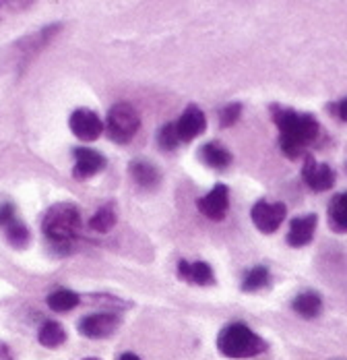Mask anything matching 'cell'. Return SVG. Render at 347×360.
<instances>
[{
  "label": "cell",
  "instance_id": "obj_16",
  "mask_svg": "<svg viewBox=\"0 0 347 360\" xmlns=\"http://www.w3.org/2000/svg\"><path fill=\"white\" fill-rule=\"evenodd\" d=\"M292 309H294L300 317H304V319H314V317H318L320 311H322V298H320L316 292H313V290L300 292V294L292 300Z\"/></svg>",
  "mask_w": 347,
  "mask_h": 360
},
{
  "label": "cell",
  "instance_id": "obj_6",
  "mask_svg": "<svg viewBox=\"0 0 347 360\" xmlns=\"http://www.w3.org/2000/svg\"><path fill=\"white\" fill-rule=\"evenodd\" d=\"M69 127L77 139H81V141H96L104 133L105 124L93 110L79 108L70 114Z\"/></svg>",
  "mask_w": 347,
  "mask_h": 360
},
{
  "label": "cell",
  "instance_id": "obj_2",
  "mask_svg": "<svg viewBox=\"0 0 347 360\" xmlns=\"http://www.w3.org/2000/svg\"><path fill=\"white\" fill-rule=\"evenodd\" d=\"M217 350L228 359H252L267 350V344L248 325H225L217 335Z\"/></svg>",
  "mask_w": 347,
  "mask_h": 360
},
{
  "label": "cell",
  "instance_id": "obj_14",
  "mask_svg": "<svg viewBox=\"0 0 347 360\" xmlns=\"http://www.w3.org/2000/svg\"><path fill=\"white\" fill-rule=\"evenodd\" d=\"M327 219H329V228L333 232L346 234L347 232V193H339L331 199L329 203V212H327Z\"/></svg>",
  "mask_w": 347,
  "mask_h": 360
},
{
  "label": "cell",
  "instance_id": "obj_28",
  "mask_svg": "<svg viewBox=\"0 0 347 360\" xmlns=\"http://www.w3.org/2000/svg\"><path fill=\"white\" fill-rule=\"evenodd\" d=\"M118 360H140V359L137 356V354H133V352H124V354H122Z\"/></svg>",
  "mask_w": 347,
  "mask_h": 360
},
{
  "label": "cell",
  "instance_id": "obj_13",
  "mask_svg": "<svg viewBox=\"0 0 347 360\" xmlns=\"http://www.w3.org/2000/svg\"><path fill=\"white\" fill-rule=\"evenodd\" d=\"M178 278L186 280L190 284L197 286H211L215 284V276L213 269L209 267V263L205 261H197V263H188V261H178Z\"/></svg>",
  "mask_w": 347,
  "mask_h": 360
},
{
  "label": "cell",
  "instance_id": "obj_3",
  "mask_svg": "<svg viewBox=\"0 0 347 360\" xmlns=\"http://www.w3.org/2000/svg\"><path fill=\"white\" fill-rule=\"evenodd\" d=\"M41 230L54 245H69L81 230V214L72 203H56L46 212Z\"/></svg>",
  "mask_w": 347,
  "mask_h": 360
},
{
  "label": "cell",
  "instance_id": "obj_20",
  "mask_svg": "<svg viewBox=\"0 0 347 360\" xmlns=\"http://www.w3.org/2000/svg\"><path fill=\"white\" fill-rule=\"evenodd\" d=\"M89 226H91V230H96V232H100V234H107L114 226H116V212H114V205L112 203H107L104 207H100L93 217L89 219Z\"/></svg>",
  "mask_w": 347,
  "mask_h": 360
},
{
  "label": "cell",
  "instance_id": "obj_1",
  "mask_svg": "<svg viewBox=\"0 0 347 360\" xmlns=\"http://www.w3.org/2000/svg\"><path fill=\"white\" fill-rule=\"evenodd\" d=\"M273 122L279 129V147L281 151L296 160L304 153V149L316 141L320 127L313 114H302L292 108L271 106Z\"/></svg>",
  "mask_w": 347,
  "mask_h": 360
},
{
  "label": "cell",
  "instance_id": "obj_19",
  "mask_svg": "<svg viewBox=\"0 0 347 360\" xmlns=\"http://www.w3.org/2000/svg\"><path fill=\"white\" fill-rule=\"evenodd\" d=\"M48 307L56 313H67V311H72L74 307H79L81 302V296L77 292L67 288H58L54 290L48 298H46Z\"/></svg>",
  "mask_w": 347,
  "mask_h": 360
},
{
  "label": "cell",
  "instance_id": "obj_8",
  "mask_svg": "<svg viewBox=\"0 0 347 360\" xmlns=\"http://www.w3.org/2000/svg\"><path fill=\"white\" fill-rule=\"evenodd\" d=\"M302 179H304L308 188H313L316 193H322V191L333 188L335 170L329 164L316 162L313 155H306L304 158V168H302Z\"/></svg>",
  "mask_w": 347,
  "mask_h": 360
},
{
  "label": "cell",
  "instance_id": "obj_10",
  "mask_svg": "<svg viewBox=\"0 0 347 360\" xmlns=\"http://www.w3.org/2000/svg\"><path fill=\"white\" fill-rule=\"evenodd\" d=\"M120 325V319L114 313H93L79 321V333L91 340H102L112 335Z\"/></svg>",
  "mask_w": 347,
  "mask_h": 360
},
{
  "label": "cell",
  "instance_id": "obj_26",
  "mask_svg": "<svg viewBox=\"0 0 347 360\" xmlns=\"http://www.w3.org/2000/svg\"><path fill=\"white\" fill-rule=\"evenodd\" d=\"M329 112H333V114H337L343 122H347V98H343L339 104H333V106H329Z\"/></svg>",
  "mask_w": 347,
  "mask_h": 360
},
{
  "label": "cell",
  "instance_id": "obj_11",
  "mask_svg": "<svg viewBox=\"0 0 347 360\" xmlns=\"http://www.w3.org/2000/svg\"><path fill=\"white\" fill-rule=\"evenodd\" d=\"M205 129H207V116L199 106H188L176 122V131L182 143L197 139L199 135L205 133Z\"/></svg>",
  "mask_w": 347,
  "mask_h": 360
},
{
  "label": "cell",
  "instance_id": "obj_12",
  "mask_svg": "<svg viewBox=\"0 0 347 360\" xmlns=\"http://www.w3.org/2000/svg\"><path fill=\"white\" fill-rule=\"evenodd\" d=\"M314 230H316V216L314 214L292 219L289 230H287V245L289 247H296V249L310 245Z\"/></svg>",
  "mask_w": 347,
  "mask_h": 360
},
{
  "label": "cell",
  "instance_id": "obj_5",
  "mask_svg": "<svg viewBox=\"0 0 347 360\" xmlns=\"http://www.w3.org/2000/svg\"><path fill=\"white\" fill-rule=\"evenodd\" d=\"M287 216V207L283 203H269V201H258L254 203L250 217L252 224L256 226V230H261L263 234H273L277 232L279 226L283 224V219Z\"/></svg>",
  "mask_w": 347,
  "mask_h": 360
},
{
  "label": "cell",
  "instance_id": "obj_23",
  "mask_svg": "<svg viewBox=\"0 0 347 360\" xmlns=\"http://www.w3.org/2000/svg\"><path fill=\"white\" fill-rule=\"evenodd\" d=\"M157 143L164 151H174L178 145L182 143L180 137H178V131H176V122H168L159 129L157 133Z\"/></svg>",
  "mask_w": 347,
  "mask_h": 360
},
{
  "label": "cell",
  "instance_id": "obj_22",
  "mask_svg": "<svg viewBox=\"0 0 347 360\" xmlns=\"http://www.w3.org/2000/svg\"><path fill=\"white\" fill-rule=\"evenodd\" d=\"M4 230H6V238H8V243H11L15 249H23V247H27V243H30V230H27V226H25L23 221L13 219Z\"/></svg>",
  "mask_w": 347,
  "mask_h": 360
},
{
  "label": "cell",
  "instance_id": "obj_15",
  "mask_svg": "<svg viewBox=\"0 0 347 360\" xmlns=\"http://www.w3.org/2000/svg\"><path fill=\"white\" fill-rule=\"evenodd\" d=\"M129 172H131L133 180H135L139 186H143V188H155V186L159 184V180H162L159 170H157L153 164L145 162V160H135V162H131Z\"/></svg>",
  "mask_w": 347,
  "mask_h": 360
},
{
  "label": "cell",
  "instance_id": "obj_7",
  "mask_svg": "<svg viewBox=\"0 0 347 360\" xmlns=\"http://www.w3.org/2000/svg\"><path fill=\"white\" fill-rule=\"evenodd\" d=\"M199 212L213 221H221L228 216V207H230V191L225 184H215L209 191L205 197H201L197 201Z\"/></svg>",
  "mask_w": 347,
  "mask_h": 360
},
{
  "label": "cell",
  "instance_id": "obj_4",
  "mask_svg": "<svg viewBox=\"0 0 347 360\" xmlns=\"http://www.w3.org/2000/svg\"><path fill=\"white\" fill-rule=\"evenodd\" d=\"M140 129V116L137 110L133 108L131 104H114L110 112H107V118H105V131H107V137L116 143H126L131 141Z\"/></svg>",
  "mask_w": 347,
  "mask_h": 360
},
{
  "label": "cell",
  "instance_id": "obj_27",
  "mask_svg": "<svg viewBox=\"0 0 347 360\" xmlns=\"http://www.w3.org/2000/svg\"><path fill=\"white\" fill-rule=\"evenodd\" d=\"M0 360H13V354L6 344H0Z\"/></svg>",
  "mask_w": 347,
  "mask_h": 360
},
{
  "label": "cell",
  "instance_id": "obj_30",
  "mask_svg": "<svg viewBox=\"0 0 347 360\" xmlns=\"http://www.w3.org/2000/svg\"><path fill=\"white\" fill-rule=\"evenodd\" d=\"M346 170H347V162H346Z\"/></svg>",
  "mask_w": 347,
  "mask_h": 360
},
{
  "label": "cell",
  "instance_id": "obj_25",
  "mask_svg": "<svg viewBox=\"0 0 347 360\" xmlns=\"http://www.w3.org/2000/svg\"><path fill=\"white\" fill-rule=\"evenodd\" d=\"M13 219H17L15 217V207L11 203H2L0 205V228H6Z\"/></svg>",
  "mask_w": 347,
  "mask_h": 360
},
{
  "label": "cell",
  "instance_id": "obj_24",
  "mask_svg": "<svg viewBox=\"0 0 347 360\" xmlns=\"http://www.w3.org/2000/svg\"><path fill=\"white\" fill-rule=\"evenodd\" d=\"M240 114H242V106H240V104H228V106H223L221 112H219V122H221V127L228 129V127L236 124L238 118H240Z\"/></svg>",
  "mask_w": 347,
  "mask_h": 360
},
{
  "label": "cell",
  "instance_id": "obj_29",
  "mask_svg": "<svg viewBox=\"0 0 347 360\" xmlns=\"http://www.w3.org/2000/svg\"><path fill=\"white\" fill-rule=\"evenodd\" d=\"M85 360H98V359H85Z\"/></svg>",
  "mask_w": 347,
  "mask_h": 360
},
{
  "label": "cell",
  "instance_id": "obj_9",
  "mask_svg": "<svg viewBox=\"0 0 347 360\" xmlns=\"http://www.w3.org/2000/svg\"><path fill=\"white\" fill-rule=\"evenodd\" d=\"M74 168L72 176L77 180L91 179L105 168V158L91 147H74Z\"/></svg>",
  "mask_w": 347,
  "mask_h": 360
},
{
  "label": "cell",
  "instance_id": "obj_21",
  "mask_svg": "<svg viewBox=\"0 0 347 360\" xmlns=\"http://www.w3.org/2000/svg\"><path fill=\"white\" fill-rule=\"evenodd\" d=\"M269 286V269L258 265V267H252L250 271H246L242 280V292H256V290H263Z\"/></svg>",
  "mask_w": 347,
  "mask_h": 360
},
{
  "label": "cell",
  "instance_id": "obj_17",
  "mask_svg": "<svg viewBox=\"0 0 347 360\" xmlns=\"http://www.w3.org/2000/svg\"><path fill=\"white\" fill-rule=\"evenodd\" d=\"M199 155H201V160L207 164L209 168H213V170H225L232 164V153L225 147H221L219 143H213V141L203 145L199 149Z\"/></svg>",
  "mask_w": 347,
  "mask_h": 360
},
{
  "label": "cell",
  "instance_id": "obj_18",
  "mask_svg": "<svg viewBox=\"0 0 347 360\" xmlns=\"http://www.w3.org/2000/svg\"><path fill=\"white\" fill-rule=\"evenodd\" d=\"M37 340L44 348H58L67 342V331L58 321H46L39 327Z\"/></svg>",
  "mask_w": 347,
  "mask_h": 360
}]
</instances>
